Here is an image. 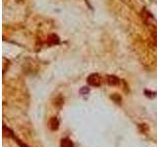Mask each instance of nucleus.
<instances>
[{
    "mask_svg": "<svg viewBox=\"0 0 157 147\" xmlns=\"http://www.w3.org/2000/svg\"><path fill=\"white\" fill-rule=\"evenodd\" d=\"M106 81H107V84H108L109 85H117L119 84V79L117 77L115 76H107L106 77Z\"/></svg>",
    "mask_w": 157,
    "mask_h": 147,
    "instance_id": "4",
    "label": "nucleus"
},
{
    "mask_svg": "<svg viewBox=\"0 0 157 147\" xmlns=\"http://www.w3.org/2000/svg\"><path fill=\"white\" fill-rule=\"evenodd\" d=\"M48 127L50 128L51 131H57L58 128H59V121H58V119L56 117H52L50 120H49V123H48Z\"/></svg>",
    "mask_w": 157,
    "mask_h": 147,
    "instance_id": "2",
    "label": "nucleus"
},
{
    "mask_svg": "<svg viewBox=\"0 0 157 147\" xmlns=\"http://www.w3.org/2000/svg\"><path fill=\"white\" fill-rule=\"evenodd\" d=\"M87 84L91 86H100L101 84V77L98 74H91L87 77Z\"/></svg>",
    "mask_w": 157,
    "mask_h": 147,
    "instance_id": "1",
    "label": "nucleus"
},
{
    "mask_svg": "<svg viewBox=\"0 0 157 147\" xmlns=\"http://www.w3.org/2000/svg\"><path fill=\"white\" fill-rule=\"evenodd\" d=\"M111 98H112V100H114L115 103H117V104H118V103L120 104V103H121V100H122L118 94H113V95L111 96Z\"/></svg>",
    "mask_w": 157,
    "mask_h": 147,
    "instance_id": "7",
    "label": "nucleus"
},
{
    "mask_svg": "<svg viewBox=\"0 0 157 147\" xmlns=\"http://www.w3.org/2000/svg\"><path fill=\"white\" fill-rule=\"evenodd\" d=\"M60 146L61 147H75L73 141L69 138H63L60 142Z\"/></svg>",
    "mask_w": 157,
    "mask_h": 147,
    "instance_id": "5",
    "label": "nucleus"
},
{
    "mask_svg": "<svg viewBox=\"0 0 157 147\" xmlns=\"http://www.w3.org/2000/svg\"><path fill=\"white\" fill-rule=\"evenodd\" d=\"M63 103H64V100H63L61 97H58V98H56L54 100V105L57 107H61L63 105Z\"/></svg>",
    "mask_w": 157,
    "mask_h": 147,
    "instance_id": "6",
    "label": "nucleus"
},
{
    "mask_svg": "<svg viewBox=\"0 0 157 147\" xmlns=\"http://www.w3.org/2000/svg\"><path fill=\"white\" fill-rule=\"evenodd\" d=\"M60 42V38L56 34H50L47 38V43L48 45H56Z\"/></svg>",
    "mask_w": 157,
    "mask_h": 147,
    "instance_id": "3",
    "label": "nucleus"
},
{
    "mask_svg": "<svg viewBox=\"0 0 157 147\" xmlns=\"http://www.w3.org/2000/svg\"><path fill=\"white\" fill-rule=\"evenodd\" d=\"M89 92V89L87 88V87H84V88L80 89V93L84 94V93H88Z\"/></svg>",
    "mask_w": 157,
    "mask_h": 147,
    "instance_id": "8",
    "label": "nucleus"
}]
</instances>
